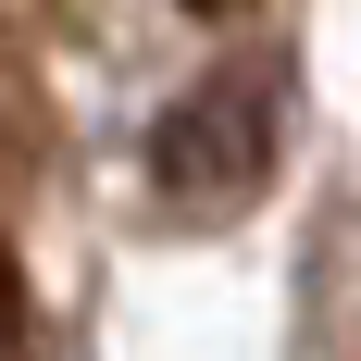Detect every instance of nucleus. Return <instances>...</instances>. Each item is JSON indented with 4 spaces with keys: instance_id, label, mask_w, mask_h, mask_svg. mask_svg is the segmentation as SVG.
<instances>
[{
    "instance_id": "3",
    "label": "nucleus",
    "mask_w": 361,
    "mask_h": 361,
    "mask_svg": "<svg viewBox=\"0 0 361 361\" xmlns=\"http://www.w3.org/2000/svg\"><path fill=\"white\" fill-rule=\"evenodd\" d=\"M187 13H212V25H224V13H250V0H187Z\"/></svg>"
},
{
    "instance_id": "1",
    "label": "nucleus",
    "mask_w": 361,
    "mask_h": 361,
    "mask_svg": "<svg viewBox=\"0 0 361 361\" xmlns=\"http://www.w3.org/2000/svg\"><path fill=\"white\" fill-rule=\"evenodd\" d=\"M262 162H274V100L237 87V75L187 87V100L149 125V175H162V200H250Z\"/></svg>"
},
{
    "instance_id": "2",
    "label": "nucleus",
    "mask_w": 361,
    "mask_h": 361,
    "mask_svg": "<svg viewBox=\"0 0 361 361\" xmlns=\"http://www.w3.org/2000/svg\"><path fill=\"white\" fill-rule=\"evenodd\" d=\"M25 336V287H13V250H0V349Z\"/></svg>"
}]
</instances>
